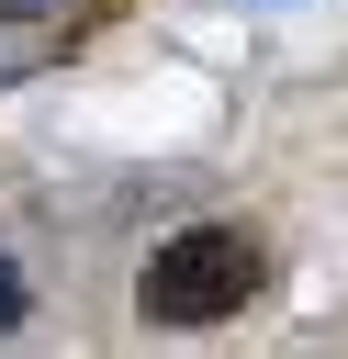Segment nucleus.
I'll return each instance as SVG.
<instances>
[{
  "label": "nucleus",
  "mask_w": 348,
  "mask_h": 359,
  "mask_svg": "<svg viewBox=\"0 0 348 359\" xmlns=\"http://www.w3.org/2000/svg\"><path fill=\"white\" fill-rule=\"evenodd\" d=\"M258 280H269V258L247 224H180V236H157L135 303H146V325H225V314H247Z\"/></svg>",
  "instance_id": "obj_1"
},
{
  "label": "nucleus",
  "mask_w": 348,
  "mask_h": 359,
  "mask_svg": "<svg viewBox=\"0 0 348 359\" xmlns=\"http://www.w3.org/2000/svg\"><path fill=\"white\" fill-rule=\"evenodd\" d=\"M11 325H22V269L0 258V337H11Z\"/></svg>",
  "instance_id": "obj_2"
},
{
  "label": "nucleus",
  "mask_w": 348,
  "mask_h": 359,
  "mask_svg": "<svg viewBox=\"0 0 348 359\" xmlns=\"http://www.w3.org/2000/svg\"><path fill=\"white\" fill-rule=\"evenodd\" d=\"M45 11H67V0H0V22H45Z\"/></svg>",
  "instance_id": "obj_3"
}]
</instances>
